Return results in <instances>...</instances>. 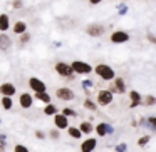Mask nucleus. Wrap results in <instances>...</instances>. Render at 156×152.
I'll use <instances>...</instances> for the list:
<instances>
[{
	"instance_id": "obj_1",
	"label": "nucleus",
	"mask_w": 156,
	"mask_h": 152,
	"mask_svg": "<svg viewBox=\"0 0 156 152\" xmlns=\"http://www.w3.org/2000/svg\"><path fill=\"white\" fill-rule=\"evenodd\" d=\"M92 70L98 74V77L99 79H102V80H112V79L116 77V72H114V69L111 67V65H108V64H98L96 67H92Z\"/></svg>"
},
{
	"instance_id": "obj_2",
	"label": "nucleus",
	"mask_w": 156,
	"mask_h": 152,
	"mask_svg": "<svg viewBox=\"0 0 156 152\" xmlns=\"http://www.w3.org/2000/svg\"><path fill=\"white\" fill-rule=\"evenodd\" d=\"M72 69V72L76 74H81V75H87L92 72V65L87 64V62H82V60H74L72 64H69Z\"/></svg>"
},
{
	"instance_id": "obj_3",
	"label": "nucleus",
	"mask_w": 156,
	"mask_h": 152,
	"mask_svg": "<svg viewBox=\"0 0 156 152\" xmlns=\"http://www.w3.org/2000/svg\"><path fill=\"white\" fill-rule=\"evenodd\" d=\"M109 82H111V85H109L108 90L111 92V94H124V92H126V82H124V79L114 77L112 80H109Z\"/></svg>"
},
{
	"instance_id": "obj_4",
	"label": "nucleus",
	"mask_w": 156,
	"mask_h": 152,
	"mask_svg": "<svg viewBox=\"0 0 156 152\" xmlns=\"http://www.w3.org/2000/svg\"><path fill=\"white\" fill-rule=\"evenodd\" d=\"M96 99H98L99 105H109L112 102V99H114V94H111L108 89H101V90L98 92V97Z\"/></svg>"
},
{
	"instance_id": "obj_5",
	"label": "nucleus",
	"mask_w": 156,
	"mask_h": 152,
	"mask_svg": "<svg viewBox=\"0 0 156 152\" xmlns=\"http://www.w3.org/2000/svg\"><path fill=\"white\" fill-rule=\"evenodd\" d=\"M55 72H57L61 77H66V79H72V69L69 64H66V62H57L55 64Z\"/></svg>"
},
{
	"instance_id": "obj_6",
	"label": "nucleus",
	"mask_w": 156,
	"mask_h": 152,
	"mask_svg": "<svg viewBox=\"0 0 156 152\" xmlns=\"http://www.w3.org/2000/svg\"><path fill=\"white\" fill-rule=\"evenodd\" d=\"M55 95H57L61 100H66V102L74 100V99H76V92L72 90V89H69V87H61V89H57V90H55Z\"/></svg>"
},
{
	"instance_id": "obj_7",
	"label": "nucleus",
	"mask_w": 156,
	"mask_h": 152,
	"mask_svg": "<svg viewBox=\"0 0 156 152\" xmlns=\"http://www.w3.org/2000/svg\"><path fill=\"white\" fill-rule=\"evenodd\" d=\"M96 132H98L99 137H104V135L114 134V127H112L111 124H108V122H99V124L96 125Z\"/></svg>"
},
{
	"instance_id": "obj_8",
	"label": "nucleus",
	"mask_w": 156,
	"mask_h": 152,
	"mask_svg": "<svg viewBox=\"0 0 156 152\" xmlns=\"http://www.w3.org/2000/svg\"><path fill=\"white\" fill-rule=\"evenodd\" d=\"M29 87H30L35 94H37V92H45V90H47L45 82H42L41 79H37V77H30V79H29Z\"/></svg>"
},
{
	"instance_id": "obj_9",
	"label": "nucleus",
	"mask_w": 156,
	"mask_h": 152,
	"mask_svg": "<svg viewBox=\"0 0 156 152\" xmlns=\"http://www.w3.org/2000/svg\"><path fill=\"white\" fill-rule=\"evenodd\" d=\"M86 32H87V35H91V37H101V35H104L106 29L102 24H91V25H87Z\"/></svg>"
},
{
	"instance_id": "obj_10",
	"label": "nucleus",
	"mask_w": 156,
	"mask_h": 152,
	"mask_svg": "<svg viewBox=\"0 0 156 152\" xmlns=\"http://www.w3.org/2000/svg\"><path fill=\"white\" fill-rule=\"evenodd\" d=\"M129 40V34L124 30H116L111 34V42L112 44H124Z\"/></svg>"
},
{
	"instance_id": "obj_11",
	"label": "nucleus",
	"mask_w": 156,
	"mask_h": 152,
	"mask_svg": "<svg viewBox=\"0 0 156 152\" xmlns=\"http://www.w3.org/2000/svg\"><path fill=\"white\" fill-rule=\"evenodd\" d=\"M19 102H20L22 109H30L34 104V95H30L29 92H22L20 97H19Z\"/></svg>"
},
{
	"instance_id": "obj_12",
	"label": "nucleus",
	"mask_w": 156,
	"mask_h": 152,
	"mask_svg": "<svg viewBox=\"0 0 156 152\" xmlns=\"http://www.w3.org/2000/svg\"><path fill=\"white\" fill-rule=\"evenodd\" d=\"M54 125L57 129H61V130H64V129H67L69 127V120H67V117L66 115H62V114H54Z\"/></svg>"
},
{
	"instance_id": "obj_13",
	"label": "nucleus",
	"mask_w": 156,
	"mask_h": 152,
	"mask_svg": "<svg viewBox=\"0 0 156 152\" xmlns=\"http://www.w3.org/2000/svg\"><path fill=\"white\" fill-rule=\"evenodd\" d=\"M15 92H17V89L10 82H5V84L0 85V94L4 95V97H12V95H15Z\"/></svg>"
},
{
	"instance_id": "obj_14",
	"label": "nucleus",
	"mask_w": 156,
	"mask_h": 152,
	"mask_svg": "<svg viewBox=\"0 0 156 152\" xmlns=\"http://www.w3.org/2000/svg\"><path fill=\"white\" fill-rule=\"evenodd\" d=\"M96 145H98V140L94 137H89L81 144V152H92L96 149Z\"/></svg>"
},
{
	"instance_id": "obj_15",
	"label": "nucleus",
	"mask_w": 156,
	"mask_h": 152,
	"mask_svg": "<svg viewBox=\"0 0 156 152\" xmlns=\"http://www.w3.org/2000/svg\"><path fill=\"white\" fill-rule=\"evenodd\" d=\"M129 99H131V104H129L131 109H134V107H138V105L143 104V97L139 95V92H136V90L129 92Z\"/></svg>"
},
{
	"instance_id": "obj_16",
	"label": "nucleus",
	"mask_w": 156,
	"mask_h": 152,
	"mask_svg": "<svg viewBox=\"0 0 156 152\" xmlns=\"http://www.w3.org/2000/svg\"><path fill=\"white\" fill-rule=\"evenodd\" d=\"M10 45H12V40H10V37H9L7 34H0V50L2 52H7L9 49H10Z\"/></svg>"
},
{
	"instance_id": "obj_17",
	"label": "nucleus",
	"mask_w": 156,
	"mask_h": 152,
	"mask_svg": "<svg viewBox=\"0 0 156 152\" xmlns=\"http://www.w3.org/2000/svg\"><path fill=\"white\" fill-rule=\"evenodd\" d=\"M10 27V19L7 14H0V32H7Z\"/></svg>"
},
{
	"instance_id": "obj_18",
	"label": "nucleus",
	"mask_w": 156,
	"mask_h": 152,
	"mask_svg": "<svg viewBox=\"0 0 156 152\" xmlns=\"http://www.w3.org/2000/svg\"><path fill=\"white\" fill-rule=\"evenodd\" d=\"M79 130H81V134H82V135H89L92 130H94V125H92L89 120L81 122V125H79Z\"/></svg>"
},
{
	"instance_id": "obj_19",
	"label": "nucleus",
	"mask_w": 156,
	"mask_h": 152,
	"mask_svg": "<svg viewBox=\"0 0 156 152\" xmlns=\"http://www.w3.org/2000/svg\"><path fill=\"white\" fill-rule=\"evenodd\" d=\"M12 30H14L17 35H20V34H24V32H27V24L22 22V20H19V22H15V25H14Z\"/></svg>"
},
{
	"instance_id": "obj_20",
	"label": "nucleus",
	"mask_w": 156,
	"mask_h": 152,
	"mask_svg": "<svg viewBox=\"0 0 156 152\" xmlns=\"http://www.w3.org/2000/svg\"><path fill=\"white\" fill-rule=\"evenodd\" d=\"M59 112V109L55 107L54 104H51V102H49L47 105H45V109H44V114L45 115H54V114H57Z\"/></svg>"
},
{
	"instance_id": "obj_21",
	"label": "nucleus",
	"mask_w": 156,
	"mask_h": 152,
	"mask_svg": "<svg viewBox=\"0 0 156 152\" xmlns=\"http://www.w3.org/2000/svg\"><path fill=\"white\" fill-rule=\"evenodd\" d=\"M67 132H69V135H71L72 139H81V137H82L79 127H67Z\"/></svg>"
},
{
	"instance_id": "obj_22",
	"label": "nucleus",
	"mask_w": 156,
	"mask_h": 152,
	"mask_svg": "<svg viewBox=\"0 0 156 152\" xmlns=\"http://www.w3.org/2000/svg\"><path fill=\"white\" fill-rule=\"evenodd\" d=\"M2 107H4L5 110H10V109L14 107V100H12V97H2Z\"/></svg>"
},
{
	"instance_id": "obj_23",
	"label": "nucleus",
	"mask_w": 156,
	"mask_h": 152,
	"mask_svg": "<svg viewBox=\"0 0 156 152\" xmlns=\"http://www.w3.org/2000/svg\"><path fill=\"white\" fill-rule=\"evenodd\" d=\"M35 99H39L41 102H45V104L51 102V95H49L47 92H37V94H35Z\"/></svg>"
},
{
	"instance_id": "obj_24",
	"label": "nucleus",
	"mask_w": 156,
	"mask_h": 152,
	"mask_svg": "<svg viewBox=\"0 0 156 152\" xmlns=\"http://www.w3.org/2000/svg\"><path fill=\"white\" fill-rule=\"evenodd\" d=\"M84 107L87 109V110H91V112L98 110V104H96V102H92L91 99H86V100H84Z\"/></svg>"
},
{
	"instance_id": "obj_25",
	"label": "nucleus",
	"mask_w": 156,
	"mask_h": 152,
	"mask_svg": "<svg viewBox=\"0 0 156 152\" xmlns=\"http://www.w3.org/2000/svg\"><path fill=\"white\" fill-rule=\"evenodd\" d=\"M62 115H66V117H76L77 112H76L74 109H71V107H66V109H62Z\"/></svg>"
},
{
	"instance_id": "obj_26",
	"label": "nucleus",
	"mask_w": 156,
	"mask_h": 152,
	"mask_svg": "<svg viewBox=\"0 0 156 152\" xmlns=\"http://www.w3.org/2000/svg\"><path fill=\"white\" fill-rule=\"evenodd\" d=\"M7 135L5 134H0V152H5V149H7Z\"/></svg>"
},
{
	"instance_id": "obj_27",
	"label": "nucleus",
	"mask_w": 156,
	"mask_h": 152,
	"mask_svg": "<svg viewBox=\"0 0 156 152\" xmlns=\"http://www.w3.org/2000/svg\"><path fill=\"white\" fill-rule=\"evenodd\" d=\"M149 139H151V135H144V137L138 139V145H139V147H143V145H146V144L149 142Z\"/></svg>"
},
{
	"instance_id": "obj_28",
	"label": "nucleus",
	"mask_w": 156,
	"mask_h": 152,
	"mask_svg": "<svg viewBox=\"0 0 156 152\" xmlns=\"http://www.w3.org/2000/svg\"><path fill=\"white\" fill-rule=\"evenodd\" d=\"M114 150H116V152H126V150H128V145H126L124 142H122V144H118V145L114 147Z\"/></svg>"
},
{
	"instance_id": "obj_29",
	"label": "nucleus",
	"mask_w": 156,
	"mask_h": 152,
	"mask_svg": "<svg viewBox=\"0 0 156 152\" xmlns=\"http://www.w3.org/2000/svg\"><path fill=\"white\" fill-rule=\"evenodd\" d=\"M14 152H29V149L25 147V145H22V144H17L14 147Z\"/></svg>"
},
{
	"instance_id": "obj_30",
	"label": "nucleus",
	"mask_w": 156,
	"mask_h": 152,
	"mask_svg": "<svg viewBox=\"0 0 156 152\" xmlns=\"http://www.w3.org/2000/svg\"><path fill=\"white\" fill-rule=\"evenodd\" d=\"M144 104L146 105H154L156 104V99L153 97V95H148V97H146V100H144Z\"/></svg>"
},
{
	"instance_id": "obj_31",
	"label": "nucleus",
	"mask_w": 156,
	"mask_h": 152,
	"mask_svg": "<svg viewBox=\"0 0 156 152\" xmlns=\"http://www.w3.org/2000/svg\"><path fill=\"white\" fill-rule=\"evenodd\" d=\"M12 7L14 8H22L24 7V2H22V0H14V2H12Z\"/></svg>"
},
{
	"instance_id": "obj_32",
	"label": "nucleus",
	"mask_w": 156,
	"mask_h": 152,
	"mask_svg": "<svg viewBox=\"0 0 156 152\" xmlns=\"http://www.w3.org/2000/svg\"><path fill=\"white\" fill-rule=\"evenodd\" d=\"M29 39H30V35H29L27 32H24V34H20V42H22V44H25V42H29Z\"/></svg>"
},
{
	"instance_id": "obj_33",
	"label": "nucleus",
	"mask_w": 156,
	"mask_h": 152,
	"mask_svg": "<svg viewBox=\"0 0 156 152\" xmlns=\"http://www.w3.org/2000/svg\"><path fill=\"white\" fill-rule=\"evenodd\" d=\"M35 137L41 139V140H42V139H45V134H44L42 130H35Z\"/></svg>"
},
{
	"instance_id": "obj_34",
	"label": "nucleus",
	"mask_w": 156,
	"mask_h": 152,
	"mask_svg": "<svg viewBox=\"0 0 156 152\" xmlns=\"http://www.w3.org/2000/svg\"><path fill=\"white\" fill-rule=\"evenodd\" d=\"M51 137H52V139H59V132H57V130H52V132H51Z\"/></svg>"
},
{
	"instance_id": "obj_35",
	"label": "nucleus",
	"mask_w": 156,
	"mask_h": 152,
	"mask_svg": "<svg viewBox=\"0 0 156 152\" xmlns=\"http://www.w3.org/2000/svg\"><path fill=\"white\" fill-rule=\"evenodd\" d=\"M126 10H128V8L121 5V7H119V15H124V14H126Z\"/></svg>"
},
{
	"instance_id": "obj_36",
	"label": "nucleus",
	"mask_w": 156,
	"mask_h": 152,
	"mask_svg": "<svg viewBox=\"0 0 156 152\" xmlns=\"http://www.w3.org/2000/svg\"><path fill=\"white\" fill-rule=\"evenodd\" d=\"M102 0H89V4L91 5H98V4H101Z\"/></svg>"
},
{
	"instance_id": "obj_37",
	"label": "nucleus",
	"mask_w": 156,
	"mask_h": 152,
	"mask_svg": "<svg viewBox=\"0 0 156 152\" xmlns=\"http://www.w3.org/2000/svg\"><path fill=\"white\" fill-rule=\"evenodd\" d=\"M0 124H2V122H0Z\"/></svg>"
}]
</instances>
